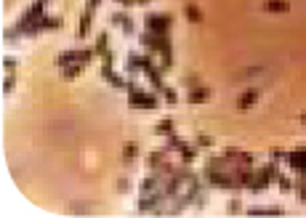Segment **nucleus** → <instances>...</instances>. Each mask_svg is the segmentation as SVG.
Segmentation results:
<instances>
[{
	"label": "nucleus",
	"mask_w": 306,
	"mask_h": 218,
	"mask_svg": "<svg viewBox=\"0 0 306 218\" xmlns=\"http://www.w3.org/2000/svg\"><path fill=\"white\" fill-rule=\"evenodd\" d=\"M242 205H240V199H232V205H229V210H232V213H237Z\"/></svg>",
	"instance_id": "23"
},
{
	"label": "nucleus",
	"mask_w": 306,
	"mask_h": 218,
	"mask_svg": "<svg viewBox=\"0 0 306 218\" xmlns=\"http://www.w3.org/2000/svg\"><path fill=\"white\" fill-rule=\"evenodd\" d=\"M163 96H165V101H168V104H176V101H178L176 90H173V88H168V85H165V90H163Z\"/></svg>",
	"instance_id": "16"
},
{
	"label": "nucleus",
	"mask_w": 306,
	"mask_h": 218,
	"mask_svg": "<svg viewBox=\"0 0 306 218\" xmlns=\"http://www.w3.org/2000/svg\"><path fill=\"white\" fill-rule=\"evenodd\" d=\"M277 184H280V189H282V192H293V189H296V181L290 178V176H285V173H280Z\"/></svg>",
	"instance_id": "13"
},
{
	"label": "nucleus",
	"mask_w": 306,
	"mask_h": 218,
	"mask_svg": "<svg viewBox=\"0 0 306 218\" xmlns=\"http://www.w3.org/2000/svg\"><path fill=\"white\" fill-rule=\"evenodd\" d=\"M45 3H48V0H45Z\"/></svg>",
	"instance_id": "25"
},
{
	"label": "nucleus",
	"mask_w": 306,
	"mask_h": 218,
	"mask_svg": "<svg viewBox=\"0 0 306 218\" xmlns=\"http://www.w3.org/2000/svg\"><path fill=\"white\" fill-rule=\"evenodd\" d=\"M11 88H13V75H8V77H6V83H3V93H8Z\"/></svg>",
	"instance_id": "21"
},
{
	"label": "nucleus",
	"mask_w": 306,
	"mask_h": 218,
	"mask_svg": "<svg viewBox=\"0 0 306 218\" xmlns=\"http://www.w3.org/2000/svg\"><path fill=\"white\" fill-rule=\"evenodd\" d=\"M256 101H258V90H253V88H250V90H245L242 96H240V101H237V109H240V112H245V109H250Z\"/></svg>",
	"instance_id": "7"
},
{
	"label": "nucleus",
	"mask_w": 306,
	"mask_h": 218,
	"mask_svg": "<svg viewBox=\"0 0 306 218\" xmlns=\"http://www.w3.org/2000/svg\"><path fill=\"white\" fill-rule=\"evenodd\" d=\"M83 69H85V61H75V64L64 67V77H67V80H72V77H78Z\"/></svg>",
	"instance_id": "12"
},
{
	"label": "nucleus",
	"mask_w": 306,
	"mask_h": 218,
	"mask_svg": "<svg viewBox=\"0 0 306 218\" xmlns=\"http://www.w3.org/2000/svg\"><path fill=\"white\" fill-rule=\"evenodd\" d=\"M91 22H94V11H88V8H85L83 19L78 22V32H75V35H78V38H85V35L91 32Z\"/></svg>",
	"instance_id": "8"
},
{
	"label": "nucleus",
	"mask_w": 306,
	"mask_h": 218,
	"mask_svg": "<svg viewBox=\"0 0 306 218\" xmlns=\"http://www.w3.org/2000/svg\"><path fill=\"white\" fill-rule=\"evenodd\" d=\"M194 147H213V138L205 136V133H200V136H197V141H194Z\"/></svg>",
	"instance_id": "17"
},
{
	"label": "nucleus",
	"mask_w": 306,
	"mask_h": 218,
	"mask_svg": "<svg viewBox=\"0 0 306 218\" xmlns=\"http://www.w3.org/2000/svg\"><path fill=\"white\" fill-rule=\"evenodd\" d=\"M285 162L290 165L293 173H298V176L306 178V147L303 149H296V152H287L285 154Z\"/></svg>",
	"instance_id": "4"
},
{
	"label": "nucleus",
	"mask_w": 306,
	"mask_h": 218,
	"mask_svg": "<svg viewBox=\"0 0 306 218\" xmlns=\"http://www.w3.org/2000/svg\"><path fill=\"white\" fill-rule=\"evenodd\" d=\"M3 67H6V72H11L13 67H19V61H16V59H11V56H6V59H3Z\"/></svg>",
	"instance_id": "19"
},
{
	"label": "nucleus",
	"mask_w": 306,
	"mask_h": 218,
	"mask_svg": "<svg viewBox=\"0 0 306 218\" xmlns=\"http://www.w3.org/2000/svg\"><path fill=\"white\" fill-rule=\"evenodd\" d=\"M280 215L282 213V208H250V215Z\"/></svg>",
	"instance_id": "14"
},
{
	"label": "nucleus",
	"mask_w": 306,
	"mask_h": 218,
	"mask_svg": "<svg viewBox=\"0 0 306 218\" xmlns=\"http://www.w3.org/2000/svg\"><path fill=\"white\" fill-rule=\"evenodd\" d=\"M128 189H131L128 178H120V181H117V192H128Z\"/></svg>",
	"instance_id": "20"
},
{
	"label": "nucleus",
	"mask_w": 306,
	"mask_h": 218,
	"mask_svg": "<svg viewBox=\"0 0 306 218\" xmlns=\"http://www.w3.org/2000/svg\"><path fill=\"white\" fill-rule=\"evenodd\" d=\"M264 8L272 11V13H287L290 11V3H287V0H266Z\"/></svg>",
	"instance_id": "9"
},
{
	"label": "nucleus",
	"mask_w": 306,
	"mask_h": 218,
	"mask_svg": "<svg viewBox=\"0 0 306 218\" xmlns=\"http://www.w3.org/2000/svg\"><path fill=\"white\" fill-rule=\"evenodd\" d=\"M99 6H101V0H88V6H85V8H88V11H96Z\"/></svg>",
	"instance_id": "22"
},
{
	"label": "nucleus",
	"mask_w": 306,
	"mask_h": 218,
	"mask_svg": "<svg viewBox=\"0 0 306 218\" xmlns=\"http://www.w3.org/2000/svg\"><path fill=\"white\" fill-rule=\"evenodd\" d=\"M208 99H210V88H205V85H197V88H192L187 93V101L189 104H205Z\"/></svg>",
	"instance_id": "5"
},
{
	"label": "nucleus",
	"mask_w": 306,
	"mask_h": 218,
	"mask_svg": "<svg viewBox=\"0 0 306 218\" xmlns=\"http://www.w3.org/2000/svg\"><path fill=\"white\" fill-rule=\"evenodd\" d=\"M96 56V51H67V53H61V56H56V67H69V64H75V61H88Z\"/></svg>",
	"instance_id": "3"
},
{
	"label": "nucleus",
	"mask_w": 306,
	"mask_h": 218,
	"mask_svg": "<svg viewBox=\"0 0 306 218\" xmlns=\"http://www.w3.org/2000/svg\"><path fill=\"white\" fill-rule=\"evenodd\" d=\"M112 24L115 27H120L122 29V32H125V35H133V19L128 16V13H112Z\"/></svg>",
	"instance_id": "6"
},
{
	"label": "nucleus",
	"mask_w": 306,
	"mask_h": 218,
	"mask_svg": "<svg viewBox=\"0 0 306 218\" xmlns=\"http://www.w3.org/2000/svg\"><path fill=\"white\" fill-rule=\"evenodd\" d=\"M128 104L133 106V109H157V96L152 90H144V88H139L136 83H131L128 85Z\"/></svg>",
	"instance_id": "1"
},
{
	"label": "nucleus",
	"mask_w": 306,
	"mask_h": 218,
	"mask_svg": "<svg viewBox=\"0 0 306 218\" xmlns=\"http://www.w3.org/2000/svg\"><path fill=\"white\" fill-rule=\"evenodd\" d=\"M184 13H187V19L189 22H203V13H200V8H197V3H187V6H184Z\"/></svg>",
	"instance_id": "11"
},
{
	"label": "nucleus",
	"mask_w": 306,
	"mask_h": 218,
	"mask_svg": "<svg viewBox=\"0 0 306 218\" xmlns=\"http://www.w3.org/2000/svg\"><path fill=\"white\" fill-rule=\"evenodd\" d=\"M155 133H157V136H165V138L171 136V133H176V128H173V120H168V117H165V120H160L157 125H155Z\"/></svg>",
	"instance_id": "10"
},
{
	"label": "nucleus",
	"mask_w": 306,
	"mask_h": 218,
	"mask_svg": "<svg viewBox=\"0 0 306 218\" xmlns=\"http://www.w3.org/2000/svg\"><path fill=\"white\" fill-rule=\"evenodd\" d=\"M147 32H155V35H168V29L173 27V16L171 13H149L144 19Z\"/></svg>",
	"instance_id": "2"
},
{
	"label": "nucleus",
	"mask_w": 306,
	"mask_h": 218,
	"mask_svg": "<svg viewBox=\"0 0 306 218\" xmlns=\"http://www.w3.org/2000/svg\"><path fill=\"white\" fill-rule=\"evenodd\" d=\"M301 122H303V125H306V112H303V115H301Z\"/></svg>",
	"instance_id": "24"
},
{
	"label": "nucleus",
	"mask_w": 306,
	"mask_h": 218,
	"mask_svg": "<svg viewBox=\"0 0 306 218\" xmlns=\"http://www.w3.org/2000/svg\"><path fill=\"white\" fill-rule=\"evenodd\" d=\"M184 85H187V88L192 90V88L200 85V80H197V75H187V77H184Z\"/></svg>",
	"instance_id": "18"
},
{
	"label": "nucleus",
	"mask_w": 306,
	"mask_h": 218,
	"mask_svg": "<svg viewBox=\"0 0 306 218\" xmlns=\"http://www.w3.org/2000/svg\"><path fill=\"white\" fill-rule=\"evenodd\" d=\"M136 152H139V147H136V144H128V147H125V152H122V157H125V162H131V160L136 157Z\"/></svg>",
	"instance_id": "15"
}]
</instances>
